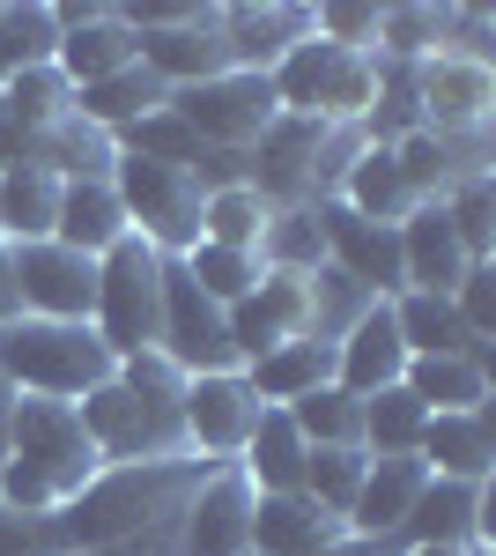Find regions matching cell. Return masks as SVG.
<instances>
[{"mask_svg": "<svg viewBox=\"0 0 496 556\" xmlns=\"http://www.w3.org/2000/svg\"><path fill=\"white\" fill-rule=\"evenodd\" d=\"M89 445L104 468H141V460H178L186 445V371L170 364L164 349L119 356V371L75 401Z\"/></svg>", "mask_w": 496, "mask_h": 556, "instance_id": "1", "label": "cell"}, {"mask_svg": "<svg viewBox=\"0 0 496 556\" xmlns=\"http://www.w3.org/2000/svg\"><path fill=\"white\" fill-rule=\"evenodd\" d=\"M104 475L75 401H23L8 416V453H0V505L15 513H67L89 482Z\"/></svg>", "mask_w": 496, "mask_h": 556, "instance_id": "2", "label": "cell"}, {"mask_svg": "<svg viewBox=\"0 0 496 556\" xmlns=\"http://www.w3.org/2000/svg\"><path fill=\"white\" fill-rule=\"evenodd\" d=\"M215 460L201 453H178V460H141V468H104L82 497L60 513V542L67 556H89L104 542H126L141 527H164V519H186L193 490H201Z\"/></svg>", "mask_w": 496, "mask_h": 556, "instance_id": "3", "label": "cell"}, {"mask_svg": "<svg viewBox=\"0 0 496 556\" xmlns=\"http://www.w3.org/2000/svg\"><path fill=\"white\" fill-rule=\"evenodd\" d=\"M119 371V356L82 319H8L0 327V386L23 401H82Z\"/></svg>", "mask_w": 496, "mask_h": 556, "instance_id": "4", "label": "cell"}, {"mask_svg": "<svg viewBox=\"0 0 496 556\" xmlns=\"http://www.w3.org/2000/svg\"><path fill=\"white\" fill-rule=\"evenodd\" d=\"M89 327H97V342L112 356L156 349V327H164V253L141 245L133 230L97 260V312H89Z\"/></svg>", "mask_w": 496, "mask_h": 556, "instance_id": "5", "label": "cell"}, {"mask_svg": "<svg viewBox=\"0 0 496 556\" xmlns=\"http://www.w3.org/2000/svg\"><path fill=\"white\" fill-rule=\"evenodd\" d=\"M112 193H119L126 208V230L141 238V245H156L164 260H186L201 245V201L207 186L193 172H178V164H149V156H126L112 164Z\"/></svg>", "mask_w": 496, "mask_h": 556, "instance_id": "6", "label": "cell"}, {"mask_svg": "<svg viewBox=\"0 0 496 556\" xmlns=\"http://www.w3.org/2000/svg\"><path fill=\"white\" fill-rule=\"evenodd\" d=\"M170 112L201 134L207 149H230V156H245L252 141L282 119L275 83H267V75H245V67H230V75H215V83H193V89H170Z\"/></svg>", "mask_w": 496, "mask_h": 556, "instance_id": "7", "label": "cell"}, {"mask_svg": "<svg viewBox=\"0 0 496 556\" xmlns=\"http://www.w3.org/2000/svg\"><path fill=\"white\" fill-rule=\"evenodd\" d=\"M415 104H422V127L445 141H489L496 67L459 60V52H430V60H415Z\"/></svg>", "mask_w": 496, "mask_h": 556, "instance_id": "8", "label": "cell"}, {"mask_svg": "<svg viewBox=\"0 0 496 556\" xmlns=\"http://www.w3.org/2000/svg\"><path fill=\"white\" fill-rule=\"evenodd\" d=\"M156 349L186 379H207V371H238V349H230V312L215 298L193 290V275L164 260V327H156Z\"/></svg>", "mask_w": 496, "mask_h": 556, "instance_id": "9", "label": "cell"}, {"mask_svg": "<svg viewBox=\"0 0 496 556\" xmlns=\"http://www.w3.org/2000/svg\"><path fill=\"white\" fill-rule=\"evenodd\" d=\"M15 304L23 319H82L97 312V260L60 245V238H38V245H15Z\"/></svg>", "mask_w": 496, "mask_h": 556, "instance_id": "10", "label": "cell"}, {"mask_svg": "<svg viewBox=\"0 0 496 556\" xmlns=\"http://www.w3.org/2000/svg\"><path fill=\"white\" fill-rule=\"evenodd\" d=\"M259 393H252L245 371H207V379H186V445L201 453V460H238L245 453L252 424H259Z\"/></svg>", "mask_w": 496, "mask_h": 556, "instance_id": "11", "label": "cell"}, {"mask_svg": "<svg viewBox=\"0 0 496 556\" xmlns=\"http://www.w3.org/2000/svg\"><path fill=\"white\" fill-rule=\"evenodd\" d=\"M178 542H186V556H252V482L238 475V460H222L193 490Z\"/></svg>", "mask_w": 496, "mask_h": 556, "instance_id": "12", "label": "cell"}, {"mask_svg": "<svg viewBox=\"0 0 496 556\" xmlns=\"http://www.w3.org/2000/svg\"><path fill=\"white\" fill-rule=\"evenodd\" d=\"M319 230H327V267H341L348 282H364L371 298H400L408 282H400V230H385V223H364V215H348L341 201H319Z\"/></svg>", "mask_w": 496, "mask_h": 556, "instance_id": "13", "label": "cell"}, {"mask_svg": "<svg viewBox=\"0 0 496 556\" xmlns=\"http://www.w3.org/2000/svg\"><path fill=\"white\" fill-rule=\"evenodd\" d=\"M408 549H474L489 542V482H422V497L400 519Z\"/></svg>", "mask_w": 496, "mask_h": 556, "instance_id": "14", "label": "cell"}, {"mask_svg": "<svg viewBox=\"0 0 496 556\" xmlns=\"http://www.w3.org/2000/svg\"><path fill=\"white\" fill-rule=\"evenodd\" d=\"M141 52H133V30H126L119 8H60V52H52V67L67 75L75 89L104 83V75H119V67H133Z\"/></svg>", "mask_w": 496, "mask_h": 556, "instance_id": "15", "label": "cell"}, {"mask_svg": "<svg viewBox=\"0 0 496 556\" xmlns=\"http://www.w3.org/2000/svg\"><path fill=\"white\" fill-rule=\"evenodd\" d=\"M400 371H408V342H400V327H393V304H371V312L333 342V386L356 393V401H371L385 386H400Z\"/></svg>", "mask_w": 496, "mask_h": 556, "instance_id": "16", "label": "cell"}, {"mask_svg": "<svg viewBox=\"0 0 496 556\" xmlns=\"http://www.w3.org/2000/svg\"><path fill=\"white\" fill-rule=\"evenodd\" d=\"M304 334V275H259V290L245 304H230V349H238V371L259 364L267 349H282Z\"/></svg>", "mask_w": 496, "mask_h": 556, "instance_id": "17", "label": "cell"}, {"mask_svg": "<svg viewBox=\"0 0 496 556\" xmlns=\"http://www.w3.org/2000/svg\"><path fill=\"white\" fill-rule=\"evenodd\" d=\"M415 460L437 482H489L496 475V408H467V416H430Z\"/></svg>", "mask_w": 496, "mask_h": 556, "instance_id": "18", "label": "cell"}, {"mask_svg": "<svg viewBox=\"0 0 496 556\" xmlns=\"http://www.w3.org/2000/svg\"><path fill=\"white\" fill-rule=\"evenodd\" d=\"M467 267H474V260L459 253L445 208H437V201H422V208L400 223V282H408V290H422V298H453Z\"/></svg>", "mask_w": 496, "mask_h": 556, "instance_id": "19", "label": "cell"}, {"mask_svg": "<svg viewBox=\"0 0 496 556\" xmlns=\"http://www.w3.org/2000/svg\"><path fill=\"white\" fill-rule=\"evenodd\" d=\"M348 527L333 513H319L304 490H282V497H252V556H319L333 549Z\"/></svg>", "mask_w": 496, "mask_h": 556, "instance_id": "20", "label": "cell"}, {"mask_svg": "<svg viewBox=\"0 0 496 556\" xmlns=\"http://www.w3.org/2000/svg\"><path fill=\"white\" fill-rule=\"evenodd\" d=\"M304 38H311V8L304 0H290V8H222L230 67H245V75H275V60Z\"/></svg>", "mask_w": 496, "mask_h": 556, "instance_id": "21", "label": "cell"}, {"mask_svg": "<svg viewBox=\"0 0 496 556\" xmlns=\"http://www.w3.org/2000/svg\"><path fill=\"white\" fill-rule=\"evenodd\" d=\"M333 201H341L348 215H364V223H385V230H400V223L422 208V201L408 193V178H400V164H393V149H371V141L348 156Z\"/></svg>", "mask_w": 496, "mask_h": 556, "instance_id": "22", "label": "cell"}, {"mask_svg": "<svg viewBox=\"0 0 496 556\" xmlns=\"http://www.w3.org/2000/svg\"><path fill=\"white\" fill-rule=\"evenodd\" d=\"M52 238L75 245V253L104 260L126 238V208L112 193V178H60V215H52Z\"/></svg>", "mask_w": 496, "mask_h": 556, "instance_id": "23", "label": "cell"}, {"mask_svg": "<svg viewBox=\"0 0 496 556\" xmlns=\"http://www.w3.org/2000/svg\"><path fill=\"white\" fill-rule=\"evenodd\" d=\"M393 327H400L408 356H467V364H489V342L467 334V319L453 312V298L400 290V298H393Z\"/></svg>", "mask_w": 496, "mask_h": 556, "instance_id": "24", "label": "cell"}, {"mask_svg": "<svg viewBox=\"0 0 496 556\" xmlns=\"http://www.w3.org/2000/svg\"><path fill=\"white\" fill-rule=\"evenodd\" d=\"M170 104V89L133 60V67H119V75H104V83H89V89H75V119H89L97 134H112L119 141L126 127H141L149 112H164Z\"/></svg>", "mask_w": 496, "mask_h": 556, "instance_id": "25", "label": "cell"}, {"mask_svg": "<svg viewBox=\"0 0 496 556\" xmlns=\"http://www.w3.org/2000/svg\"><path fill=\"white\" fill-rule=\"evenodd\" d=\"M304 453H311V445L296 438L290 416H282V408H259L245 453H238V475L252 482V497H282V490L304 482Z\"/></svg>", "mask_w": 496, "mask_h": 556, "instance_id": "26", "label": "cell"}, {"mask_svg": "<svg viewBox=\"0 0 496 556\" xmlns=\"http://www.w3.org/2000/svg\"><path fill=\"white\" fill-rule=\"evenodd\" d=\"M252 393L267 401V408H290V401H304V393H319V386H333V342H311V334H296V342L267 349L259 364H245Z\"/></svg>", "mask_w": 496, "mask_h": 556, "instance_id": "27", "label": "cell"}, {"mask_svg": "<svg viewBox=\"0 0 496 556\" xmlns=\"http://www.w3.org/2000/svg\"><path fill=\"white\" fill-rule=\"evenodd\" d=\"M422 482H430L422 460H371V468H364V490H356V513H348V534H364V542L400 534V519H408V505L422 497Z\"/></svg>", "mask_w": 496, "mask_h": 556, "instance_id": "28", "label": "cell"}, {"mask_svg": "<svg viewBox=\"0 0 496 556\" xmlns=\"http://www.w3.org/2000/svg\"><path fill=\"white\" fill-rule=\"evenodd\" d=\"M400 386H408L430 416H467V408H489V364H467V356H408Z\"/></svg>", "mask_w": 496, "mask_h": 556, "instance_id": "29", "label": "cell"}, {"mask_svg": "<svg viewBox=\"0 0 496 556\" xmlns=\"http://www.w3.org/2000/svg\"><path fill=\"white\" fill-rule=\"evenodd\" d=\"M52 215H60V178L44 172V164H8L0 172V238L8 245L52 238Z\"/></svg>", "mask_w": 496, "mask_h": 556, "instance_id": "30", "label": "cell"}, {"mask_svg": "<svg viewBox=\"0 0 496 556\" xmlns=\"http://www.w3.org/2000/svg\"><path fill=\"white\" fill-rule=\"evenodd\" d=\"M60 52V8H44V0H0V89L15 83V75H30V67H44Z\"/></svg>", "mask_w": 496, "mask_h": 556, "instance_id": "31", "label": "cell"}, {"mask_svg": "<svg viewBox=\"0 0 496 556\" xmlns=\"http://www.w3.org/2000/svg\"><path fill=\"white\" fill-rule=\"evenodd\" d=\"M371 304H385V298H371L364 282H348L341 267H311V275H304V334H311V342H341Z\"/></svg>", "mask_w": 496, "mask_h": 556, "instance_id": "32", "label": "cell"}, {"mask_svg": "<svg viewBox=\"0 0 496 556\" xmlns=\"http://www.w3.org/2000/svg\"><path fill=\"white\" fill-rule=\"evenodd\" d=\"M422 424H430V408L415 401L408 386H385V393L364 401V453H371V460H415Z\"/></svg>", "mask_w": 496, "mask_h": 556, "instance_id": "33", "label": "cell"}, {"mask_svg": "<svg viewBox=\"0 0 496 556\" xmlns=\"http://www.w3.org/2000/svg\"><path fill=\"white\" fill-rule=\"evenodd\" d=\"M267 201L252 193L245 178L238 186H215L201 201V245H230V253H259V238H267Z\"/></svg>", "mask_w": 496, "mask_h": 556, "instance_id": "34", "label": "cell"}, {"mask_svg": "<svg viewBox=\"0 0 496 556\" xmlns=\"http://www.w3.org/2000/svg\"><path fill=\"white\" fill-rule=\"evenodd\" d=\"M364 468H371V453H356V445H311L304 453V497L319 505V513H333L341 527H348V513H356V490H364Z\"/></svg>", "mask_w": 496, "mask_h": 556, "instance_id": "35", "label": "cell"}, {"mask_svg": "<svg viewBox=\"0 0 496 556\" xmlns=\"http://www.w3.org/2000/svg\"><path fill=\"white\" fill-rule=\"evenodd\" d=\"M259 267H267V275H311V267H327V230H319V208H275V215H267Z\"/></svg>", "mask_w": 496, "mask_h": 556, "instance_id": "36", "label": "cell"}, {"mask_svg": "<svg viewBox=\"0 0 496 556\" xmlns=\"http://www.w3.org/2000/svg\"><path fill=\"white\" fill-rule=\"evenodd\" d=\"M282 416L296 424L304 445H356V453H364V401H356V393H341V386L304 393V401H290Z\"/></svg>", "mask_w": 496, "mask_h": 556, "instance_id": "37", "label": "cell"}, {"mask_svg": "<svg viewBox=\"0 0 496 556\" xmlns=\"http://www.w3.org/2000/svg\"><path fill=\"white\" fill-rule=\"evenodd\" d=\"M0 97H8L15 134H44V127H60V119H75V83H67L52 60H44V67H30V75H15Z\"/></svg>", "mask_w": 496, "mask_h": 556, "instance_id": "38", "label": "cell"}, {"mask_svg": "<svg viewBox=\"0 0 496 556\" xmlns=\"http://www.w3.org/2000/svg\"><path fill=\"white\" fill-rule=\"evenodd\" d=\"M437 208H445V223H453L459 253L467 260H496V178L489 172H467Z\"/></svg>", "mask_w": 496, "mask_h": 556, "instance_id": "39", "label": "cell"}, {"mask_svg": "<svg viewBox=\"0 0 496 556\" xmlns=\"http://www.w3.org/2000/svg\"><path fill=\"white\" fill-rule=\"evenodd\" d=\"M437 38H445V8H430V0H393V8H378V45L371 52L415 67V60L437 52Z\"/></svg>", "mask_w": 496, "mask_h": 556, "instance_id": "40", "label": "cell"}, {"mask_svg": "<svg viewBox=\"0 0 496 556\" xmlns=\"http://www.w3.org/2000/svg\"><path fill=\"white\" fill-rule=\"evenodd\" d=\"M178 267H186V275H193V290H201V298H215L222 312H230V304H245L252 290H259V275H267V267H259V253H230V245H193Z\"/></svg>", "mask_w": 496, "mask_h": 556, "instance_id": "41", "label": "cell"}, {"mask_svg": "<svg viewBox=\"0 0 496 556\" xmlns=\"http://www.w3.org/2000/svg\"><path fill=\"white\" fill-rule=\"evenodd\" d=\"M311 38H327L333 52H371L378 45V8L371 0H327V8H311Z\"/></svg>", "mask_w": 496, "mask_h": 556, "instance_id": "42", "label": "cell"}, {"mask_svg": "<svg viewBox=\"0 0 496 556\" xmlns=\"http://www.w3.org/2000/svg\"><path fill=\"white\" fill-rule=\"evenodd\" d=\"M0 556H67L60 513H15V505H0Z\"/></svg>", "mask_w": 496, "mask_h": 556, "instance_id": "43", "label": "cell"}, {"mask_svg": "<svg viewBox=\"0 0 496 556\" xmlns=\"http://www.w3.org/2000/svg\"><path fill=\"white\" fill-rule=\"evenodd\" d=\"M453 312L467 319V334H482V342H496V260H474V267L459 275Z\"/></svg>", "mask_w": 496, "mask_h": 556, "instance_id": "44", "label": "cell"}, {"mask_svg": "<svg viewBox=\"0 0 496 556\" xmlns=\"http://www.w3.org/2000/svg\"><path fill=\"white\" fill-rule=\"evenodd\" d=\"M89 556H186V542H178V519H164V527H141V534L104 542V549H89Z\"/></svg>", "mask_w": 496, "mask_h": 556, "instance_id": "45", "label": "cell"}, {"mask_svg": "<svg viewBox=\"0 0 496 556\" xmlns=\"http://www.w3.org/2000/svg\"><path fill=\"white\" fill-rule=\"evenodd\" d=\"M319 556H408V542H400V534H378V542L341 534V542H333V549H319Z\"/></svg>", "mask_w": 496, "mask_h": 556, "instance_id": "46", "label": "cell"}, {"mask_svg": "<svg viewBox=\"0 0 496 556\" xmlns=\"http://www.w3.org/2000/svg\"><path fill=\"white\" fill-rule=\"evenodd\" d=\"M8 319H23V304H15V245L0 238V327Z\"/></svg>", "mask_w": 496, "mask_h": 556, "instance_id": "47", "label": "cell"}, {"mask_svg": "<svg viewBox=\"0 0 496 556\" xmlns=\"http://www.w3.org/2000/svg\"><path fill=\"white\" fill-rule=\"evenodd\" d=\"M8 416H15V393L0 386V453H8Z\"/></svg>", "mask_w": 496, "mask_h": 556, "instance_id": "48", "label": "cell"}, {"mask_svg": "<svg viewBox=\"0 0 496 556\" xmlns=\"http://www.w3.org/2000/svg\"><path fill=\"white\" fill-rule=\"evenodd\" d=\"M15 149V119H8V97H0V156Z\"/></svg>", "mask_w": 496, "mask_h": 556, "instance_id": "49", "label": "cell"}, {"mask_svg": "<svg viewBox=\"0 0 496 556\" xmlns=\"http://www.w3.org/2000/svg\"><path fill=\"white\" fill-rule=\"evenodd\" d=\"M408 556H489V542H474V549H408Z\"/></svg>", "mask_w": 496, "mask_h": 556, "instance_id": "50", "label": "cell"}, {"mask_svg": "<svg viewBox=\"0 0 496 556\" xmlns=\"http://www.w3.org/2000/svg\"><path fill=\"white\" fill-rule=\"evenodd\" d=\"M0 172H8V156H0Z\"/></svg>", "mask_w": 496, "mask_h": 556, "instance_id": "51", "label": "cell"}]
</instances>
